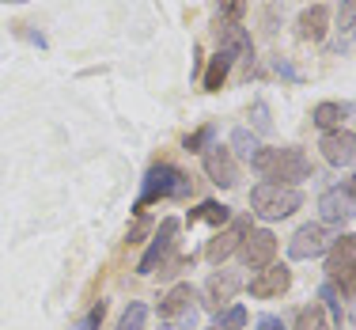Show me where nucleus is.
<instances>
[{
  "instance_id": "obj_18",
  "label": "nucleus",
  "mask_w": 356,
  "mask_h": 330,
  "mask_svg": "<svg viewBox=\"0 0 356 330\" xmlns=\"http://www.w3.org/2000/svg\"><path fill=\"white\" fill-rule=\"evenodd\" d=\"M345 118H349V107L345 103H318L311 110V122L318 125V129H345Z\"/></svg>"
},
{
  "instance_id": "obj_5",
  "label": "nucleus",
  "mask_w": 356,
  "mask_h": 330,
  "mask_svg": "<svg viewBox=\"0 0 356 330\" xmlns=\"http://www.w3.org/2000/svg\"><path fill=\"white\" fill-rule=\"evenodd\" d=\"M326 285L341 289L345 296H356V235L345 232L330 243L326 251Z\"/></svg>"
},
{
  "instance_id": "obj_30",
  "label": "nucleus",
  "mask_w": 356,
  "mask_h": 330,
  "mask_svg": "<svg viewBox=\"0 0 356 330\" xmlns=\"http://www.w3.org/2000/svg\"><path fill=\"white\" fill-rule=\"evenodd\" d=\"M266 114H269V110H266V103H258V107H254V125H258L261 133L269 129V118H266Z\"/></svg>"
},
{
  "instance_id": "obj_22",
  "label": "nucleus",
  "mask_w": 356,
  "mask_h": 330,
  "mask_svg": "<svg viewBox=\"0 0 356 330\" xmlns=\"http://www.w3.org/2000/svg\"><path fill=\"white\" fill-rule=\"evenodd\" d=\"M243 327H247V308H243V304H232V308H224V315H220L209 330H243Z\"/></svg>"
},
{
  "instance_id": "obj_1",
  "label": "nucleus",
  "mask_w": 356,
  "mask_h": 330,
  "mask_svg": "<svg viewBox=\"0 0 356 330\" xmlns=\"http://www.w3.org/2000/svg\"><path fill=\"white\" fill-rule=\"evenodd\" d=\"M250 167L261 175V179L284 182V186H296V182H303V179L315 175L311 159L303 156L300 148H258L254 159H250Z\"/></svg>"
},
{
  "instance_id": "obj_6",
  "label": "nucleus",
  "mask_w": 356,
  "mask_h": 330,
  "mask_svg": "<svg viewBox=\"0 0 356 330\" xmlns=\"http://www.w3.org/2000/svg\"><path fill=\"white\" fill-rule=\"evenodd\" d=\"M337 235H334V228L330 224H303V228H296V235L288 239V255L292 258H300V262H307V258H318V255H326L330 251V243H334Z\"/></svg>"
},
{
  "instance_id": "obj_27",
  "label": "nucleus",
  "mask_w": 356,
  "mask_h": 330,
  "mask_svg": "<svg viewBox=\"0 0 356 330\" xmlns=\"http://www.w3.org/2000/svg\"><path fill=\"white\" fill-rule=\"evenodd\" d=\"M103 315H106V304H103V300L91 304L88 315H83L80 323H76V330H99V327H103Z\"/></svg>"
},
{
  "instance_id": "obj_25",
  "label": "nucleus",
  "mask_w": 356,
  "mask_h": 330,
  "mask_svg": "<svg viewBox=\"0 0 356 330\" xmlns=\"http://www.w3.org/2000/svg\"><path fill=\"white\" fill-rule=\"evenodd\" d=\"M216 12H220V19H227V23H243L247 0H216Z\"/></svg>"
},
{
  "instance_id": "obj_29",
  "label": "nucleus",
  "mask_w": 356,
  "mask_h": 330,
  "mask_svg": "<svg viewBox=\"0 0 356 330\" xmlns=\"http://www.w3.org/2000/svg\"><path fill=\"white\" fill-rule=\"evenodd\" d=\"M258 330H288L277 315H258Z\"/></svg>"
},
{
  "instance_id": "obj_10",
  "label": "nucleus",
  "mask_w": 356,
  "mask_h": 330,
  "mask_svg": "<svg viewBox=\"0 0 356 330\" xmlns=\"http://www.w3.org/2000/svg\"><path fill=\"white\" fill-rule=\"evenodd\" d=\"M288 285H292V269L284 266H277V262H269L266 269H258V274L250 277V296L254 300H273V296H281V292H288Z\"/></svg>"
},
{
  "instance_id": "obj_26",
  "label": "nucleus",
  "mask_w": 356,
  "mask_h": 330,
  "mask_svg": "<svg viewBox=\"0 0 356 330\" xmlns=\"http://www.w3.org/2000/svg\"><path fill=\"white\" fill-rule=\"evenodd\" d=\"M213 141V125H201V129H193V133H186V141H182V148L186 152H201Z\"/></svg>"
},
{
  "instance_id": "obj_31",
  "label": "nucleus",
  "mask_w": 356,
  "mask_h": 330,
  "mask_svg": "<svg viewBox=\"0 0 356 330\" xmlns=\"http://www.w3.org/2000/svg\"><path fill=\"white\" fill-rule=\"evenodd\" d=\"M144 228H148V220H140V224H137V228H133V232H129V243H140Z\"/></svg>"
},
{
  "instance_id": "obj_11",
  "label": "nucleus",
  "mask_w": 356,
  "mask_h": 330,
  "mask_svg": "<svg viewBox=\"0 0 356 330\" xmlns=\"http://www.w3.org/2000/svg\"><path fill=\"white\" fill-rule=\"evenodd\" d=\"M243 289V277L235 269H220L205 281V308L209 311H220V308H232V300L239 296Z\"/></svg>"
},
{
  "instance_id": "obj_13",
  "label": "nucleus",
  "mask_w": 356,
  "mask_h": 330,
  "mask_svg": "<svg viewBox=\"0 0 356 330\" xmlns=\"http://www.w3.org/2000/svg\"><path fill=\"white\" fill-rule=\"evenodd\" d=\"M318 213H322V224H349L356 217V198L345 186H334L318 198Z\"/></svg>"
},
{
  "instance_id": "obj_4",
  "label": "nucleus",
  "mask_w": 356,
  "mask_h": 330,
  "mask_svg": "<svg viewBox=\"0 0 356 330\" xmlns=\"http://www.w3.org/2000/svg\"><path fill=\"white\" fill-rule=\"evenodd\" d=\"M250 205L261 220H284L303 205V194L284 182H258L250 190Z\"/></svg>"
},
{
  "instance_id": "obj_14",
  "label": "nucleus",
  "mask_w": 356,
  "mask_h": 330,
  "mask_svg": "<svg viewBox=\"0 0 356 330\" xmlns=\"http://www.w3.org/2000/svg\"><path fill=\"white\" fill-rule=\"evenodd\" d=\"M193 300H197L193 285H175V289L159 300V319H167V323H178L182 315L193 319Z\"/></svg>"
},
{
  "instance_id": "obj_2",
  "label": "nucleus",
  "mask_w": 356,
  "mask_h": 330,
  "mask_svg": "<svg viewBox=\"0 0 356 330\" xmlns=\"http://www.w3.org/2000/svg\"><path fill=\"white\" fill-rule=\"evenodd\" d=\"M186 194H193V179L182 171V167H175V164H152L148 171H144V179H140V198L133 201V209L144 213V209L156 205V201L186 198Z\"/></svg>"
},
{
  "instance_id": "obj_21",
  "label": "nucleus",
  "mask_w": 356,
  "mask_h": 330,
  "mask_svg": "<svg viewBox=\"0 0 356 330\" xmlns=\"http://www.w3.org/2000/svg\"><path fill=\"white\" fill-rule=\"evenodd\" d=\"M232 156H243V159H254V152H258L261 145H258V137H254L250 129H235L232 133Z\"/></svg>"
},
{
  "instance_id": "obj_8",
  "label": "nucleus",
  "mask_w": 356,
  "mask_h": 330,
  "mask_svg": "<svg viewBox=\"0 0 356 330\" xmlns=\"http://www.w3.org/2000/svg\"><path fill=\"white\" fill-rule=\"evenodd\" d=\"M247 232H250V220L247 217H235V220H227V228L224 232H216L213 239H209V247H205V258L213 262V266H220V262H227L239 251V243L247 239Z\"/></svg>"
},
{
  "instance_id": "obj_17",
  "label": "nucleus",
  "mask_w": 356,
  "mask_h": 330,
  "mask_svg": "<svg viewBox=\"0 0 356 330\" xmlns=\"http://www.w3.org/2000/svg\"><path fill=\"white\" fill-rule=\"evenodd\" d=\"M201 220H205V224H216V232H220V224H227V220H232V209L224 205V201H201L197 209H190V217H186V224H201Z\"/></svg>"
},
{
  "instance_id": "obj_16",
  "label": "nucleus",
  "mask_w": 356,
  "mask_h": 330,
  "mask_svg": "<svg viewBox=\"0 0 356 330\" xmlns=\"http://www.w3.org/2000/svg\"><path fill=\"white\" fill-rule=\"evenodd\" d=\"M216 38H220V49H227L232 57H254V42H250L243 23L216 19Z\"/></svg>"
},
{
  "instance_id": "obj_12",
  "label": "nucleus",
  "mask_w": 356,
  "mask_h": 330,
  "mask_svg": "<svg viewBox=\"0 0 356 330\" xmlns=\"http://www.w3.org/2000/svg\"><path fill=\"white\" fill-rule=\"evenodd\" d=\"M318 148H322V156H326V164H334V167H353L356 164V133H349V129L322 133Z\"/></svg>"
},
{
  "instance_id": "obj_7",
  "label": "nucleus",
  "mask_w": 356,
  "mask_h": 330,
  "mask_svg": "<svg viewBox=\"0 0 356 330\" xmlns=\"http://www.w3.org/2000/svg\"><path fill=\"white\" fill-rule=\"evenodd\" d=\"M277 255V235L269 228H250L247 239L239 243V258L247 269H266Z\"/></svg>"
},
{
  "instance_id": "obj_3",
  "label": "nucleus",
  "mask_w": 356,
  "mask_h": 330,
  "mask_svg": "<svg viewBox=\"0 0 356 330\" xmlns=\"http://www.w3.org/2000/svg\"><path fill=\"white\" fill-rule=\"evenodd\" d=\"M175 235H178V220L175 217H163L159 220V232H156V239L148 243V251L140 255L137 262V274L140 277H152V274H175V266H178V258H175Z\"/></svg>"
},
{
  "instance_id": "obj_28",
  "label": "nucleus",
  "mask_w": 356,
  "mask_h": 330,
  "mask_svg": "<svg viewBox=\"0 0 356 330\" xmlns=\"http://www.w3.org/2000/svg\"><path fill=\"white\" fill-rule=\"evenodd\" d=\"M337 19H341V31H356V0H345Z\"/></svg>"
},
{
  "instance_id": "obj_19",
  "label": "nucleus",
  "mask_w": 356,
  "mask_h": 330,
  "mask_svg": "<svg viewBox=\"0 0 356 330\" xmlns=\"http://www.w3.org/2000/svg\"><path fill=\"white\" fill-rule=\"evenodd\" d=\"M232 65H235V57L227 54V49H216V54L209 57V69H205V91H220V88H224Z\"/></svg>"
},
{
  "instance_id": "obj_32",
  "label": "nucleus",
  "mask_w": 356,
  "mask_h": 330,
  "mask_svg": "<svg viewBox=\"0 0 356 330\" xmlns=\"http://www.w3.org/2000/svg\"><path fill=\"white\" fill-rule=\"evenodd\" d=\"M345 190H349V194H353V198H356V175H353V179H349V182H345Z\"/></svg>"
},
{
  "instance_id": "obj_23",
  "label": "nucleus",
  "mask_w": 356,
  "mask_h": 330,
  "mask_svg": "<svg viewBox=\"0 0 356 330\" xmlns=\"http://www.w3.org/2000/svg\"><path fill=\"white\" fill-rule=\"evenodd\" d=\"M144 323H148V304L133 300L129 308H125L122 323H118V330H144Z\"/></svg>"
},
{
  "instance_id": "obj_20",
  "label": "nucleus",
  "mask_w": 356,
  "mask_h": 330,
  "mask_svg": "<svg viewBox=\"0 0 356 330\" xmlns=\"http://www.w3.org/2000/svg\"><path fill=\"white\" fill-rule=\"evenodd\" d=\"M296 330H330L326 308H322V304H303V308L296 311Z\"/></svg>"
},
{
  "instance_id": "obj_9",
  "label": "nucleus",
  "mask_w": 356,
  "mask_h": 330,
  "mask_svg": "<svg viewBox=\"0 0 356 330\" xmlns=\"http://www.w3.org/2000/svg\"><path fill=\"white\" fill-rule=\"evenodd\" d=\"M201 167H205L209 182L224 186V190H232V186L239 182V164H235V156H232V148H227V145H209Z\"/></svg>"
},
{
  "instance_id": "obj_24",
  "label": "nucleus",
  "mask_w": 356,
  "mask_h": 330,
  "mask_svg": "<svg viewBox=\"0 0 356 330\" xmlns=\"http://www.w3.org/2000/svg\"><path fill=\"white\" fill-rule=\"evenodd\" d=\"M318 300H322V308H326L330 315H334V327L341 330V323H345V311H341V300H337V289H334V285H322Z\"/></svg>"
},
{
  "instance_id": "obj_15",
  "label": "nucleus",
  "mask_w": 356,
  "mask_h": 330,
  "mask_svg": "<svg viewBox=\"0 0 356 330\" xmlns=\"http://www.w3.org/2000/svg\"><path fill=\"white\" fill-rule=\"evenodd\" d=\"M330 31V8L326 4H311L300 12V19H296V35L303 42H322Z\"/></svg>"
}]
</instances>
